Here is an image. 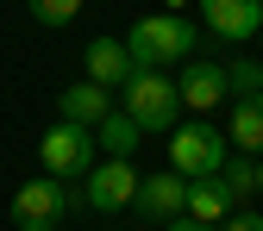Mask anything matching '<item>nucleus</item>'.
<instances>
[{"label":"nucleus","instance_id":"nucleus-7","mask_svg":"<svg viewBox=\"0 0 263 231\" xmlns=\"http://www.w3.org/2000/svg\"><path fill=\"white\" fill-rule=\"evenodd\" d=\"M207 19V44H245L263 31V0H194Z\"/></svg>","mask_w":263,"mask_h":231},{"label":"nucleus","instance_id":"nucleus-20","mask_svg":"<svg viewBox=\"0 0 263 231\" xmlns=\"http://www.w3.org/2000/svg\"><path fill=\"white\" fill-rule=\"evenodd\" d=\"M182 7H194V0H163V13H182Z\"/></svg>","mask_w":263,"mask_h":231},{"label":"nucleus","instance_id":"nucleus-22","mask_svg":"<svg viewBox=\"0 0 263 231\" xmlns=\"http://www.w3.org/2000/svg\"><path fill=\"white\" fill-rule=\"evenodd\" d=\"M257 44H263V31H257Z\"/></svg>","mask_w":263,"mask_h":231},{"label":"nucleus","instance_id":"nucleus-18","mask_svg":"<svg viewBox=\"0 0 263 231\" xmlns=\"http://www.w3.org/2000/svg\"><path fill=\"white\" fill-rule=\"evenodd\" d=\"M219 231H263V213H257V206H232Z\"/></svg>","mask_w":263,"mask_h":231},{"label":"nucleus","instance_id":"nucleus-16","mask_svg":"<svg viewBox=\"0 0 263 231\" xmlns=\"http://www.w3.org/2000/svg\"><path fill=\"white\" fill-rule=\"evenodd\" d=\"M219 181L232 187V200H251V194H257V156L232 150V156H226V169H219Z\"/></svg>","mask_w":263,"mask_h":231},{"label":"nucleus","instance_id":"nucleus-4","mask_svg":"<svg viewBox=\"0 0 263 231\" xmlns=\"http://www.w3.org/2000/svg\"><path fill=\"white\" fill-rule=\"evenodd\" d=\"M226 156H232V144H226V131L213 119H188L170 131V169L188 175V181H201V175H219L226 169Z\"/></svg>","mask_w":263,"mask_h":231},{"label":"nucleus","instance_id":"nucleus-6","mask_svg":"<svg viewBox=\"0 0 263 231\" xmlns=\"http://www.w3.org/2000/svg\"><path fill=\"white\" fill-rule=\"evenodd\" d=\"M132 194H138V169H132V156H101V162L82 175V200H88L94 213H125Z\"/></svg>","mask_w":263,"mask_h":231},{"label":"nucleus","instance_id":"nucleus-9","mask_svg":"<svg viewBox=\"0 0 263 231\" xmlns=\"http://www.w3.org/2000/svg\"><path fill=\"white\" fill-rule=\"evenodd\" d=\"M182 206H188V175H176V169L138 175V194H132V213H138V219H163V225H170Z\"/></svg>","mask_w":263,"mask_h":231},{"label":"nucleus","instance_id":"nucleus-13","mask_svg":"<svg viewBox=\"0 0 263 231\" xmlns=\"http://www.w3.org/2000/svg\"><path fill=\"white\" fill-rule=\"evenodd\" d=\"M226 144L257 156L263 150V94H245V100H232V131H226Z\"/></svg>","mask_w":263,"mask_h":231},{"label":"nucleus","instance_id":"nucleus-17","mask_svg":"<svg viewBox=\"0 0 263 231\" xmlns=\"http://www.w3.org/2000/svg\"><path fill=\"white\" fill-rule=\"evenodd\" d=\"M25 13L38 19V25H50V31H57V25H69V19L82 13V0H25Z\"/></svg>","mask_w":263,"mask_h":231},{"label":"nucleus","instance_id":"nucleus-5","mask_svg":"<svg viewBox=\"0 0 263 231\" xmlns=\"http://www.w3.org/2000/svg\"><path fill=\"white\" fill-rule=\"evenodd\" d=\"M38 162H44V175H63V181H82L94 162H101V144H94V131L88 125H69V119H57L44 131V144H38Z\"/></svg>","mask_w":263,"mask_h":231},{"label":"nucleus","instance_id":"nucleus-10","mask_svg":"<svg viewBox=\"0 0 263 231\" xmlns=\"http://www.w3.org/2000/svg\"><path fill=\"white\" fill-rule=\"evenodd\" d=\"M113 107H119V94H113V88H101V81H88V75H82V81H69V88L57 94V119H69V125H88V131L101 125Z\"/></svg>","mask_w":263,"mask_h":231},{"label":"nucleus","instance_id":"nucleus-15","mask_svg":"<svg viewBox=\"0 0 263 231\" xmlns=\"http://www.w3.org/2000/svg\"><path fill=\"white\" fill-rule=\"evenodd\" d=\"M226 94H232V100L263 94V56H232L226 62Z\"/></svg>","mask_w":263,"mask_h":231},{"label":"nucleus","instance_id":"nucleus-21","mask_svg":"<svg viewBox=\"0 0 263 231\" xmlns=\"http://www.w3.org/2000/svg\"><path fill=\"white\" fill-rule=\"evenodd\" d=\"M257 194H263V150H257Z\"/></svg>","mask_w":263,"mask_h":231},{"label":"nucleus","instance_id":"nucleus-1","mask_svg":"<svg viewBox=\"0 0 263 231\" xmlns=\"http://www.w3.org/2000/svg\"><path fill=\"white\" fill-rule=\"evenodd\" d=\"M201 44H207V38H201L182 13H144V19H132V31H125L132 69H176V62L201 56Z\"/></svg>","mask_w":263,"mask_h":231},{"label":"nucleus","instance_id":"nucleus-8","mask_svg":"<svg viewBox=\"0 0 263 231\" xmlns=\"http://www.w3.org/2000/svg\"><path fill=\"white\" fill-rule=\"evenodd\" d=\"M176 88H182V107L188 113H213V107L232 100V94H226V62H213V56H188L182 75H176Z\"/></svg>","mask_w":263,"mask_h":231},{"label":"nucleus","instance_id":"nucleus-12","mask_svg":"<svg viewBox=\"0 0 263 231\" xmlns=\"http://www.w3.org/2000/svg\"><path fill=\"white\" fill-rule=\"evenodd\" d=\"M232 187H226L219 175H201V181H188V219H201V225H226V213H232Z\"/></svg>","mask_w":263,"mask_h":231},{"label":"nucleus","instance_id":"nucleus-2","mask_svg":"<svg viewBox=\"0 0 263 231\" xmlns=\"http://www.w3.org/2000/svg\"><path fill=\"white\" fill-rule=\"evenodd\" d=\"M119 113H132L138 131H176L182 125V88L170 69H132L119 88Z\"/></svg>","mask_w":263,"mask_h":231},{"label":"nucleus","instance_id":"nucleus-3","mask_svg":"<svg viewBox=\"0 0 263 231\" xmlns=\"http://www.w3.org/2000/svg\"><path fill=\"white\" fill-rule=\"evenodd\" d=\"M82 206V181H63V175H38L13 194V225L19 231H57Z\"/></svg>","mask_w":263,"mask_h":231},{"label":"nucleus","instance_id":"nucleus-19","mask_svg":"<svg viewBox=\"0 0 263 231\" xmlns=\"http://www.w3.org/2000/svg\"><path fill=\"white\" fill-rule=\"evenodd\" d=\"M163 231H219V225H201V219H188V213H176V219L163 225Z\"/></svg>","mask_w":263,"mask_h":231},{"label":"nucleus","instance_id":"nucleus-11","mask_svg":"<svg viewBox=\"0 0 263 231\" xmlns=\"http://www.w3.org/2000/svg\"><path fill=\"white\" fill-rule=\"evenodd\" d=\"M82 75L119 94L125 75H132V50H125V38H88V50H82Z\"/></svg>","mask_w":263,"mask_h":231},{"label":"nucleus","instance_id":"nucleus-14","mask_svg":"<svg viewBox=\"0 0 263 231\" xmlns=\"http://www.w3.org/2000/svg\"><path fill=\"white\" fill-rule=\"evenodd\" d=\"M138 138H144V131L138 125H132V113H107L101 125H94V144H101V156H132V150H138Z\"/></svg>","mask_w":263,"mask_h":231}]
</instances>
